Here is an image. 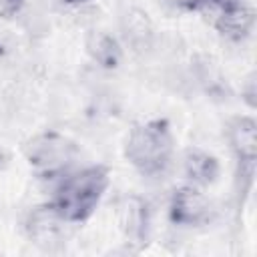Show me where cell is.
I'll use <instances>...</instances> for the list:
<instances>
[{
    "label": "cell",
    "mask_w": 257,
    "mask_h": 257,
    "mask_svg": "<svg viewBox=\"0 0 257 257\" xmlns=\"http://www.w3.org/2000/svg\"><path fill=\"white\" fill-rule=\"evenodd\" d=\"M78 153L76 143L56 131L38 133L24 143V159L30 169L40 179L54 183L68 171L76 169Z\"/></svg>",
    "instance_id": "3957f363"
},
{
    "label": "cell",
    "mask_w": 257,
    "mask_h": 257,
    "mask_svg": "<svg viewBox=\"0 0 257 257\" xmlns=\"http://www.w3.org/2000/svg\"><path fill=\"white\" fill-rule=\"evenodd\" d=\"M126 161L143 177H163L175 157V139L163 118H151L131 128L124 143Z\"/></svg>",
    "instance_id": "7a4b0ae2"
},
{
    "label": "cell",
    "mask_w": 257,
    "mask_h": 257,
    "mask_svg": "<svg viewBox=\"0 0 257 257\" xmlns=\"http://www.w3.org/2000/svg\"><path fill=\"white\" fill-rule=\"evenodd\" d=\"M86 50H88L90 58L96 64L104 66V68H114L120 62V56H122V50H120L116 38L110 36L104 30H96L88 36Z\"/></svg>",
    "instance_id": "8fae6325"
},
{
    "label": "cell",
    "mask_w": 257,
    "mask_h": 257,
    "mask_svg": "<svg viewBox=\"0 0 257 257\" xmlns=\"http://www.w3.org/2000/svg\"><path fill=\"white\" fill-rule=\"evenodd\" d=\"M26 0H0V16L2 18H12L18 16L24 8Z\"/></svg>",
    "instance_id": "7c38bea8"
},
{
    "label": "cell",
    "mask_w": 257,
    "mask_h": 257,
    "mask_svg": "<svg viewBox=\"0 0 257 257\" xmlns=\"http://www.w3.org/2000/svg\"><path fill=\"white\" fill-rule=\"evenodd\" d=\"M118 225L124 239L131 245L147 243L151 229V211L145 199L139 195H128L118 205Z\"/></svg>",
    "instance_id": "52a82bcc"
},
{
    "label": "cell",
    "mask_w": 257,
    "mask_h": 257,
    "mask_svg": "<svg viewBox=\"0 0 257 257\" xmlns=\"http://www.w3.org/2000/svg\"><path fill=\"white\" fill-rule=\"evenodd\" d=\"M66 4H82V2H88V0H62Z\"/></svg>",
    "instance_id": "9a60e30c"
},
{
    "label": "cell",
    "mask_w": 257,
    "mask_h": 257,
    "mask_svg": "<svg viewBox=\"0 0 257 257\" xmlns=\"http://www.w3.org/2000/svg\"><path fill=\"white\" fill-rule=\"evenodd\" d=\"M120 36L126 46H131L137 54H153L157 44V30L147 12L139 8H131L120 20Z\"/></svg>",
    "instance_id": "9c48e42d"
},
{
    "label": "cell",
    "mask_w": 257,
    "mask_h": 257,
    "mask_svg": "<svg viewBox=\"0 0 257 257\" xmlns=\"http://www.w3.org/2000/svg\"><path fill=\"white\" fill-rule=\"evenodd\" d=\"M217 215L213 201L203 193L201 187L183 185L179 187L169 203V217L177 227H203L209 225Z\"/></svg>",
    "instance_id": "5b68a950"
},
{
    "label": "cell",
    "mask_w": 257,
    "mask_h": 257,
    "mask_svg": "<svg viewBox=\"0 0 257 257\" xmlns=\"http://www.w3.org/2000/svg\"><path fill=\"white\" fill-rule=\"evenodd\" d=\"M70 225L72 223H68L48 201L44 205L34 207L26 215L24 231L36 247H40L44 251H54L64 245Z\"/></svg>",
    "instance_id": "8992f818"
},
{
    "label": "cell",
    "mask_w": 257,
    "mask_h": 257,
    "mask_svg": "<svg viewBox=\"0 0 257 257\" xmlns=\"http://www.w3.org/2000/svg\"><path fill=\"white\" fill-rule=\"evenodd\" d=\"M225 139L229 143V149L237 163V175H235V195L239 207L243 205L255 177V165H257V124L251 116H233L225 126Z\"/></svg>",
    "instance_id": "277c9868"
},
{
    "label": "cell",
    "mask_w": 257,
    "mask_h": 257,
    "mask_svg": "<svg viewBox=\"0 0 257 257\" xmlns=\"http://www.w3.org/2000/svg\"><path fill=\"white\" fill-rule=\"evenodd\" d=\"M213 26L231 42H243L251 36L255 26V12L241 0L231 6H225L211 14Z\"/></svg>",
    "instance_id": "ba28073f"
},
{
    "label": "cell",
    "mask_w": 257,
    "mask_h": 257,
    "mask_svg": "<svg viewBox=\"0 0 257 257\" xmlns=\"http://www.w3.org/2000/svg\"><path fill=\"white\" fill-rule=\"evenodd\" d=\"M183 173L189 185L203 189L217 181L219 163L211 153L203 149H187L183 155Z\"/></svg>",
    "instance_id": "30bf717a"
},
{
    "label": "cell",
    "mask_w": 257,
    "mask_h": 257,
    "mask_svg": "<svg viewBox=\"0 0 257 257\" xmlns=\"http://www.w3.org/2000/svg\"><path fill=\"white\" fill-rule=\"evenodd\" d=\"M175 10H197L199 0H165Z\"/></svg>",
    "instance_id": "4fadbf2b"
},
{
    "label": "cell",
    "mask_w": 257,
    "mask_h": 257,
    "mask_svg": "<svg viewBox=\"0 0 257 257\" xmlns=\"http://www.w3.org/2000/svg\"><path fill=\"white\" fill-rule=\"evenodd\" d=\"M6 163H8V155H6V151L0 147V169H4Z\"/></svg>",
    "instance_id": "5bb4252c"
},
{
    "label": "cell",
    "mask_w": 257,
    "mask_h": 257,
    "mask_svg": "<svg viewBox=\"0 0 257 257\" xmlns=\"http://www.w3.org/2000/svg\"><path fill=\"white\" fill-rule=\"evenodd\" d=\"M108 187V169L102 165L76 167L54 183L52 207L68 221L82 223L98 207Z\"/></svg>",
    "instance_id": "6da1fadb"
}]
</instances>
